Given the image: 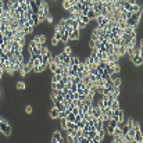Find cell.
<instances>
[{"mask_svg": "<svg viewBox=\"0 0 143 143\" xmlns=\"http://www.w3.org/2000/svg\"><path fill=\"white\" fill-rule=\"evenodd\" d=\"M0 132L4 135V136H10L13 134V129H11V125L8 124V121L6 118L2 117V121H0Z\"/></svg>", "mask_w": 143, "mask_h": 143, "instance_id": "obj_1", "label": "cell"}, {"mask_svg": "<svg viewBox=\"0 0 143 143\" xmlns=\"http://www.w3.org/2000/svg\"><path fill=\"white\" fill-rule=\"evenodd\" d=\"M113 118H115V120L118 121V124H124V121H125V111L122 110L121 107L118 108V110H114V111H113Z\"/></svg>", "mask_w": 143, "mask_h": 143, "instance_id": "obj_2", "label": "cell"}, {"mask_svg": "<svg viewBox=\"0 0 143 143\" xmlns=\"http://www.w3.org/2000/svg\"><path fill=\"white\" fill-rule=\"evenodd\" d=\"M50 142L52 143H63L64 142V137L61 135V131H56V132H53V135L50 137Z\"/></svg>", "mask_w": 143, "mask_h": 143, "instance_id": "obj_3", "label": "cell"}, {"mask_svg": "<svg viewBox=\"0 0 143 143\" xmlns=\"http://www.w3.org/2000/svg\"><path fill=\"white\" fill-rule=\"evenodd\" d=\"M79 40H81V31L76 28L70 33V42H79Z\"/></svg>", "mask_w": 143, "mask_h": 143, "instance_id": "obj_4", "label": "cell"}, {"mask_svg": "<svg viewBox=\"0 0 143 143\" xmlns=\"http://www.w3.org/2000/svg\"><path fill=\"white\" fill-rule=\"evenodd\" d=\"M58 108L57 107H52L50 110H49V117H50V120H57L58 118Z\"/></svg>", "mask_w": 143, "mask_h": 143, "instance_id": "obj_5", "label": "cell"}, {"mask_svg": "<svg viewBox=\"0 0 143 143\" xmlns=\"http://www.w3.org/2000/svg\"><path fill=\"white\" fill-rule=\"evenodd\" d=\"M131 60H132V63H134V65H136V67H140L143 64V57L142 56H132Z\"/></svg>", "mask_w": 143, "mask_h": 143, "instance_id": "obj_6", "label": "cell"}, {"mask_svg": "<svg viewBox=\"0 0 143 143\" xmlns=\"http://www.w3.org/2000/svg\"><path fill=\"white\" fill-rule=\"evenodd\" d=\"M120 107H121L120 99H114V100H111V103H110V108H111L113 111H114V110H118Z\"/></svg>", "mask_w": 143, "mask_h": 143, "instance_id": "obj_7", "label": "cell"}, {"mask_svg": "<svg viewBox=\"0 0 143 143\" xmlns=\"http://www.w3.org/2000/svg\"><path fill=\"white\" fill-rule=\"evenodd\" d=\"M85 16H86L88 18H89L90 21H93V19H95V18L97 17V13H96V11H95V10H93V8H89V10H88V11H86V14H85Z\"/></svg>", "mask_w": 143, "mask_h": 143, "instance_id": "obj_8", "label": "cell"}, {"mask_svg": "<svg viewBox=\"0 0 143 143\" xmlns=\"http://www.w3.org/2000/svg\"><path fill=\"white\" fill-rule=\"evenodd\" d=\"M134 142H135V143H142V142H143V136H142V132H140V129L135 132Z\"/></svg>", "mask_w": 143, "mask_h": 143, "instance_id": "obj_9", "label": "cell"}, {"mask_svg": "<svg viewBox=\"0 0 143 143\" xmlns=\"http://www.w3.org/2000/svg\"><path fill=\"white\" fill-rule=\"evenodd\" d=\"M33 40L43 45V43H46V35H43V33H42V35H36L35 38H33Z\"/></svg>", "mask_w": 143, "mask_h": 143, "instance_id": "obj_10", "label": "cell"}, {"mask_svg": "<svg viewBox=\"0 0 143 143\" xmlns=\"http://www.w3.org/2000/svg\"><path fill=\"white\" fill-rule=\"evenodd\" d=\"M25 88H27V85H25V82L24 81H18L16 83V89H18V90H24Z\"/></svg>", "mask_w": 143, "mask_h": 143, "instance_id": "obj_11", "label": "cell"}, {"mask_svg": "<svg viewBox=\"0 0 143 143\" xmlns=\"http://www.w3.org/2000/svg\"><path fill=\"white\" fill-rule=\"evenodd\" d=\"M61 78H63V75H61V74H53V76H52L50 82H52V83H54V82H58V81H61Z\"/></svg>", "mask_w": 143, "mask_h": 143, "instance_id": "obj_12", "label": "cell"}, {"mask_svg": "<svg viewBox=\"0 0 143 143\" xmlns=\"http://www.w3.org/2000/svg\"><path fill=\"white\" fill-rule=\"evenodd\" d=\"M122 85V78L121 76H118V78H115L114 81H113V86L114 88H120Z\"/></svg>", "mask_w": 143, "mask_h": 143, "instance_id": "obj_13", "label": "cell"}, {"mask_svg": "<svg viewBox=\"0 0 143 143\" xmlns=\"http://www.w3.org/2000/svg\"><path fill=\"white\" fill-rule=\"evenodd\" d=\"M61 7H63V10H65V11H67L68 8H71V3H70V0H63Z\"/></svg>", "mask_w": 143, "mask_h": 143, "instance_id": "obj_14", "label": "cell"}, {"mask_svg": "<svg viewBox=\"0 0 143 143\" xmlns=\"http://www.w3.org/2000/svg\"><path fill=\"white\" fill-rule=\"evenodd\" d=\"M65 120H67V121H72V122H75V115H74L70 111V113L67 114V117H65Z\"/></svg>", "mask_w": 143, "mask_h": 143, "instance_id": "obj_15", "label": "cell"}, {"mask_svg": "<svg viewBox=\"0 0 143 143\" xmlns=\"http://www.w3.org/2000/svg\"><path fill=\"white\" fill-rule=\"evenodd\" d=\"M72 50H74V49L71 47V46H65V47H64V53H65V54H68V56H71V54H72Z\"/></svg>", "mask_w": 143, "mask_h": 143, "instance_id": "obj_16", "label": "cell"}, {"mask_svg": "<svg viewBox=\"0 0 143 143\" xmlns=\"http://www.w3.org/2000/svg\"><path fill=\"white\" fill-rule=\"evenodd\" d=\"M86 27H88V24H85V22H82L81 19H78V29H79V31H81V29H85Z\"/></svg>", "mask_w": 143, "mask_h": 143, "instance_id": "obj_17", "label": "cell"}, {"mask_svg": "<svg viewBox=\"0 0 143 143\" xmlns=\"http://www.w3.org/2000/svg\"><path fill=\"white\" fill-rule=\"evenodd\" d=\"M32 111H33L32 106H31V104H27V106H25V113H27V114H32Z\"/></svg>", "mask_w": 143, "mask_h": 143, "instance_id": "obj_18", "label": "cell"}, {"mask_svg": "<svg viewBox=\"0 0 143 143\" xmlns=\"http://www.w3.org/2000/svg\"><path fill=\"white\" fill-rule=\"evenodd\" d=\"M50 43H52V46H53V47H56V46H58V43H60V40H57L56 38H52V42H50Z\"/></svg>", "mask_w": 143, "mask_h": 143, "instance_id": "obj_19", "label": "cell"}, {"mask_svg": "<svg viewBox=\"0 0 143 143\" xmlns=\"http://www.w3.org/2000/svg\"><path fill=\"white\" fill-rule=\"evenodd\" d=\"M53 38H56V39H57V40H60V38H61V33L56 31V32H54V36H53Z\"/></svg>", "mask_w": 143, "mask_h": 143, "instance_id": "obj_20", "label": "cell"}, {"mask_svg": "<svg viewBox=\"0 0 143 143\" xmlns=\"http://www.w3.org/2000/svg\"><path fill=\"white\" fill-rule=\"evenodd\" d=\"M53 2H57V0H53Z\"/></svg>", "mask_w": 143, "mask_h": 143, "instance_id": "obj_21", "label": "cell"}, {"mask_svg": "<svg viewBox=\"0 0 143 143\" xmlns=\"http://www.w3.org/2000/svg\"><path fill=\"white\" fill-rule=\"evenodd\" d=\"M0 121H2V117H0Z\"/></svg>", "mask_w": 143, "mask_h": 143, "instance_id": "obj_22", "label": "cell"}]
</instances>
